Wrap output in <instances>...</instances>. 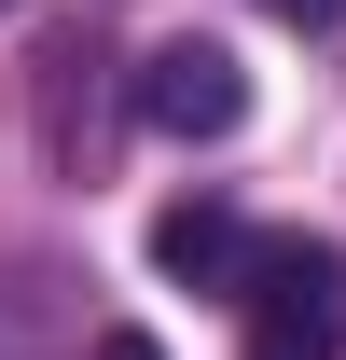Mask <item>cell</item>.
Segmentation results:
<instances>
[{"label": "cell", "instance_id": "1", "mask_svg": "<svg viewBox=\"0 0 346 360\" xmlns=\"http://www.w3.org/2000/svg\"><path fill=\"white\" fill-rule=\"evenodd\" d=\"M250 360H346V250L333 236H263L236 277Z\"/></svg>", "mask_w": 346, "mask_h": 360}, {"label": "cell", "instance_id": "2", "mask_svg": "<svg viewBox=\"0 0 346 360\" xmlns=\"http://www.w3.org/2000/svg\"><path fill=\"white\" fill-rule=\"evenodd\" d=\"M139 125H153V139H236V125H250V70L180 28V42L139 56Z\"/></svg>", "mask_w": 346, "mask_h": 360}, {"label": "cell", "instance_id": "3", "mask_svg": "<svg viewBox=\"0 0 346 360\" xmlns=\"http://www.w3.org/2000/svg\"><path fill=\"white\" fill-rule=\"evenodd\" d=\"M250 250H263V236L236 222L222 194H194V208H167V222H153V264L194 277V291H236V277H250Z\"/></svg>", "mask_w": 346, "mask_h": 360}, {"label": "cell", "instance_id": "4", "mask_svg": "<svg viewBox=\"0 0 346 360\" xmlns=\"http://www.w3.org/2000/svg\"><path fill=\"white\" fill-rule=\"evenodd\" d=\"M277 28H346V0H263Z\"/></svg>", "mask_w": 346, "mask_h": 360}, {"label": "cell", "instance_id": "5", "mask_svg": "<svg viewBox=\"0 0 346 360\" xmlns=\"http://www.w3.org/2000/svg\"><path fill=\"white\" fill-rule=\"evenodd\" d=\"M84 360H167V347H153V333H97Z\"/></svg>", "mask_w": 346, "mask_h": 360}, {"label": "cell", "instance_id": "6", "mask_svg": "<svg viewBox=\"0 0 346 360\" xmlns=\"http://www.w3.org/2000/svg\"><path fill=\"white\" fill-rule=\"evenodd\" d=\"M0 14H14V0H0Z\"/></svg>", "mask_w": 346, "mask_h": 360}]
</instances>
